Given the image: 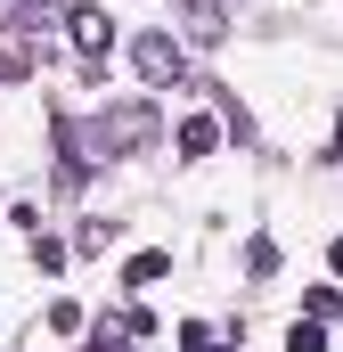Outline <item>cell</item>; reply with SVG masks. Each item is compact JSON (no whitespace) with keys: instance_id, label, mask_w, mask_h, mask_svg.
<instances>
[{"instance_id":"cell-7","label":"cell","mask_w":343,"mask_h":352,"mask_svg":"<svg viewBox=\"0 0 343 352\" xmlns=\"http://www.w3.org/2000/svg\"><path fill=\"white\" fill-rule=\"evenodd\" d=\"M246 263H254V278H270V270H278V246H270V238H254V246H246Z\"/></svg>"},{"instance_id":"cell-5","label":"cell","mask_w":343,"mask_h":352,"mask_svg":"<svg viewBox=\"0 0 343 352\" xmlns=\"http://www.w3.org/2000/svg\"><path fill=\"white\" fill-rule=\"evenodd\" d=\"M286 352H327V328H319V320H294V328H286Z\"/></svg>"},{"instance_id":"cell-1","label":"cell","mask_w":343,"mask_h":352,"mask_svg":"<svg viewBox=\"0 0 343 352\" xmlns=\"http://www.w3.org/2000/svg\"><path fill=\"white\" fill-rule=\"evenodd\" d=\"M66 33H74V50H82V58H106V50H115L106 8H74V16H66Z\"/></svg>"},{"instance_id":"cell-6","label":"cell","mask_w":343,"mask_h":352,"mask_svg":"<svg viewBox=\"0 0 343 352\" xmlns=\"http://www.w3.org/2000/svg\"><path fill=\"white\" fill-rule=\"evenodd\" d=\"M180 352H221V336H213L204 320H188V328H180Z\"/></svg>"},{"instance_id":"cell-9","label":"cell","mask_w":343,"mask_h":352,"mask_svg":"<svg viewBox=\"0 0 343 352\" xmlns=\"http://www.w3.org/2000/svg\"><path fill=\"white\" fill-rule=\"evenodd\" d=\"M335 156H343V123H335Z\"/></svg>"},{"instance_id":"cell-4","label":"cell","mask_w":343,"mask_h":352,"mask_svg":"<svg viewBox=\"0 0 343 352\" xmlns=\"http://www.w3.org/2000/svg\"><path fill=\"white\" fill-rule=\"evenodd\" d=\"M164 270H172V254H131V263H123V287H156Z\"/></svg>"},{"instance_id":"cell-3","label":"cell","mask_w":343,"mask_h":352,"mask_svg":"<svg viewBox=\"0 0 343 352\" xmlns=\"http://www.w3.org/2000/svg\"><path fill=\"white\" fill-rule=\"evenodd\" d=\"M213 148H221V123L213 115H188L180 123V156H213Z\"/></svg>"},{"instance_id":"cell-8","label":"cell","mask_w":343,"mask_h":352,"mask_svg":"<svg viewBox=\"0 0 343 352\" xmlns=\"http://www.w3.org/2000/svg\"><path fill=\"white\" fill-rule=\"evenodd\" d=\"M327 270H335V278H343V238H335V246H327Z\"/></svg>"},{"instance_id":"cell-2","label":"cell","mask_w":343,"mask_h":352,"mask_svg":"<svg viewBox=\"0 0 343 352\" xmlns=\"http://www.w3.org/2000/svg\"><path fill=\"white\" fill-rule=\"evenodd\" d=\"M139 74H147L156 90L180 82V41H172V33H147V41H139Z\"/></svg>"}]
</instances>
